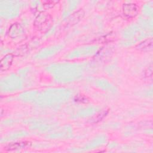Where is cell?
<instances>
[{
  "instance_id": "obj_1",
  "label": "cell",
  "mask_w": 153,
  "mask_h": 153,
  "mask_svg": "<svg viewBox=\"0 0 153 153\" xmlns=\"http://www.w3.org/2000/svg\"><path fill=\"white\" fill-rule=\"evenodd\" d=\"M84 67L79 64L59 63L48 66L47 70L57 81L68 82L80 78L84 73Z\"/></svg>"
},
{
  "instance_id": "obj_2",
  "label": "cell",
  "mask_w": 153,
  "mask_h": 153,
  "mask_svg": "<svg viewBox=\"0 0 153 153\" xmlns=\"http://www.w3.org/2000/svg\"><path fill=\"white\" fill-rule=\"evenodd\" d=\"M70 94L69 91L65 88L48 89L41 93L39 92L35 103L42 106H55L67 101Z\"/></svg>"
},
{
  "instance_id": "obj_3",
  "label": "cell",
  "mask_w": 153,
  "mask_h": 153,
  "mask_svg": "<svg viewBox=\"0 0 153 153\" xmlns=\"http://www.w3.org/2000/svg\"><path fill=\"white\" fill-rule=\"evenodd\" d=\"M22 4L19 1H1V14L6 18H13L17 16L20 11Z\"/></svg>"
},
{
  "instance_id": "obj_4",
  "label": "cell",
  "mask_w": 153,
  "mask_h": 153,
  "mask_svg": "<svg viewBox=\"0 0 153 153\" xmlns=\"http://www.w3.org/2000/svg\"><path fill=\"white\" fill-rule=\"evenodd\" d=\"M22 85L20 77L15 74L6 76L1 82V88L4 91H15L20 89Z\"/></svg>"
},
{
  "instance_id": "obj_5",
  "label": "cell",
  "mask_w": 153,
  "mask_h": 153,
  "mask_svg": "<svg viewBox=\"0 0 153 153\" xmlns=\"http://www.w3.org/2000/svg\"><path fill=\"white\" fill-rule=\"evenodd\" d=\"M98 50V47L96 45H87L78 47L71 51L68 55V58L72 59L88 56L94 54Z\"/></svg>"
},
{
  "instance_id": "obj_6",
  "label": "cell",
  "mask_w": 153,
  "mask_h": 153,
  "mask_svg": "<svg viewBox=\"0 0 153 153\" xmlns=\"http://www.w3.org/2000/svg\"><path fill=\"white\" fill-rule=\"evenodd\" d=\"M62 45H52L42 49L35 57L36 59H45L58 53L63 48Z\"/></svg>"
},
{
  "instance_id": "obj_7",
  "label": "cell",
  "mask_w": 153,
  "mask_h": 153,
  "mask_svg": "<svg viewBox=\"0 0 153 153\" xmlns=\"http://www.w3.org/2000/svg\"><path fill=\"white\" fill-rule=\"evenodd\" d=\"M51 19L50 16L45 14H42L37 17L35 22V26L41 30L47 29L51 25Z\"/></svg>"
},
{
  "instance_id": "obj_8",
  "label": "cell",
  "mask_w": 153,
  "mask_h": 153,
  "mask_svg": "<svg viewBox=\"0 0 153 153\" xmlns=\"http://www.w3.org/2000/svg\"><path fill=\"white\" fill-rule=\"evenodd\" d=\"M123 13L127 17H135L138 13V8L134 4H125L123 5Z\"/></svg>"
},
{
  "instance_id": "obj_9",
  "label": "cell",
  "mask_w": 153,
  "mask_h": 153,
  "mask_svg": "<svg viewBox=\"0 0 153 153\" xmlns=\"http://www.w3.org/2000/svg\"><path fill=\"white\" fill-rule=\"evenodd\" d=\"M38 94L39 92L37 91H26L21 94L20 98L24 102H35L38 98Z\"/></svg>"
},
{
  "instance_id": "obj_10",
  "label": "cell",
  "mask_w": 153,
  "mask_h": 153,
  "mask_svg": "<svg viewBox=\"0 0 153 153\" xmlns=\"http://www.w3.org/2000/svg\"><path fill=\"white\" fill-rule=\"evenodd\" d=\"M71 133V130L68 127H65L62 129L58 130L57 131L53 133L50 134V137L51 138H65L68 137Z\"/></svg>"
},
{
  "instance_id": "obj_11",
  "label": "cell",
  "mask_w": 153,
  "mask_h": 153,
  "mask_svg": "<svg viewBox=\"0 0 153 153\" xmlns=\"http://www.w3.org/2000/svg\"><path fill=\"white\" fill-rule=\"evenodd\" d=\"M96 85L102 90L105 91H109L111 92H114L115 89V87L108 81L105 79H98L96 82Z\"/></svg>"
},
{
  "instance_id": "obj_12",
  "label": "cell",
  "mask_w": 153,
  "mask_h": 153,
  "mask_svg": "<svg viewBox=\"0 0 153 153\" xmlns=\"http://www.w3.org/2000/svg\"><path fill=\"white\" fill-rule=\"evenodd\" d=\"M23 28L20 25L17 23L13 25L9 30V35L13 38H17L20 37L23 34Z\"/></svg>"
},
{
  "instance_id": "obj_13",
  "label": "cell",
  "mask_w": 153,
  "mask_h": 153,
  "mask_svg": "<svg viewBox=\"0 0 153 153\" xmlns=\"http://www.w3.org/2000/svg\"><path fill=\"white\" fill-rule=\"evenodd\" d=\"M80 1H66L65 4L64 9H63V14L64 17L67 16L69 13H71L79 4Z\"/></svg>"
},
{
  "instance_id": "obj_14",
  "label": "cell",
  "mask_w": 153,
  "mask_h": 153,
  "mask_svg": "<svg viewBox=\"0 0 153 153\" xmlns=\"http://www.w3.org/2000/svg\"><path fill=\"white\" fill-rule=\"evenodd\" d=\"M97 111V108L94 106H89L79 111L76 116L79 117H90L93 115L94 113H96Z\"/></svg>"
},
{
  "instance_id": "obj_15",
  "label": "cell",
  "mask_w": 153,
  "mask_h": 153,
  "mask_svg": "<svg viewBox=\"0 0 153 153\" xmlns=\"http://www.w3.org/2000/svg\"><path fill=\"white\" fill-rule=\"evenodd\" d=\"M13 59V57L11 54H7L1 60V71H5L10 67L12 63Z\"/></svg>"
},
{
  "instance_id": "obj_16",
  "label": "cell",
  "mask_w": 153,
  "mask_h": 153,
  "mask_svg": "<svg viewBox=\"0 0 153 153\" xmlns=\"http://www.w3.org/2000/svg\"><path fill=\"white\" fill-rule=\"evenodd\" d=\"M27 133L25 131H23V130L16 131L13 132V133H11L9 136H7L5 137V140H11V139H14L23 137V136H25L26 135H27Z\"/></svg>"
},
{
  "instance_id": "obj_17",
  "label": "cell",
  "mask_w": 153,
  "mask_h": 153,
  "mask_svg": "<svg viewBox=\"0 0 153 153\" xmlns=\"http://www.w3.org/2000/svg\"><path fill=\"white\" fill-rule=\"evenodd\" d=\"M28 145L27 142H16V143H11L7 146V149L8 151L11 150H15L20 148H24Z\"/></svg>"
},
{
  "instance_id": "obj_18",
  "label": "cell",
  "mask_w": 153,
  "mask_h": 153,
  "mask_svg": "<svg viewBox=\"0 0 153 153\" xmlns=\"http://www.w3.org/2000/svg\"><path fill=\"white\" fill-rule=\"evenodd\" d=\"M152 47V40L151 38L146 39L143 42L139 44L138 45L139 49L142 50H151Z\"/></svg>"
},
{
  "instance_id": "obj_19",
  "label": "cell",
  "mask_w": 153,
  "mask_h": 153,
  "mask_svg": "<svg viewBox=\"0 0 153 153\" xmlns=\"http://www.w3.org/2000/svg\"><path fill=\"white\" fill-rule=\"evenodd\" d=\"M143 11L144 13V15L146 16L147 17L152 16V8L148 4H146L144 6L143 8Z\"/></svg>"
}]
</instances>
